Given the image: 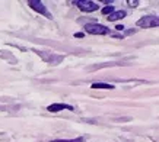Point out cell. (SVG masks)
Listing matches in <instances>:
<instances>
[{
  "instance_id": "obj_5",
  "label": "cell",
  "mask_w": 159,
  "mask_h": 142,
  "mask_svg": "<svg viewBox=\"0 0 159 142\" xmlns=\"http://www.w3.org/2000/svg\"><path fill=\"white\" fill-rule=\"evenodd\" d=\"M73 110L72 106H69V104H64V103H53V104H50L48 107H47V110L48 112H60V110Z\"/></svg>"
},
{
  "instance_id": "obj_7",
  "label": "cell",
  "mask_w": 159,
  "mask_h": 142,
  "mask_svg": "<svg viewBox=\"0 0 159 142\" xmlns=\"http://www.w3.org/2000/svg\"><path fill=\"white\" fill-rule=\"evenodd\" d=\"M92 89H105V90H112L114 86L112 84H107V83H93Z\"/></svg>"
},
{
  "instance_id": "obj_6",
  "label": "cell",
  "mask_w": 159,
  "mask_h": 142,
  "mask_svg": "<svg viewBox=\"0 0 159 142\" xmlns=\"http://www.w3.org/2000/svg\"><path fill=\"white\" fill-rule=\"evenodd\" d=\"M125 12L124 10H118V12H114V13H111L110 16H108V20H111V22H114V20H118V19H123V18H125Z\"/></svg>"
},
{
  "instance_id": "obj_8",
  "label": "cell",
  "mask_w": 159,
  "mask_h": 142,
  "mask_svg": "<svg viewBox=\"0 0 159 142\" xmlns=\"http://www.w3.org/2000/svg\"><path fill=\"white\" fill-rule=\"evenodd\" d=\"M83 138H75V139H54L51 142H83Z\"/></svg>"
},
{
  "instance_id": "obj_11",
  "label": "cell",
  "mask_w": 159,
  "mask_h": 142,
  "mask_svg": "<svg viewBox=\"0 0 159 142\" xmlns=\"http://www.w3.org/2000/svg\"><path fill=\"white\" fill-rule=\"evenodd\" d=\"M75 36H76V38H83V33L82 32H77V33H75Z\"/></svg>"
},
{
  "instance_id": "obj_10",
  "label": "cell",
  "mask_w": 159,
  "mask_h": 142,
  "mask_svg": "<svg viewBox=\"0 0 159 142\" xmlns=\"http://www.w3.org/2000/svg\"><path fill=\"white\" fill-rule=\"evenodd\" d=\"M127 3H129V5H130V7H136V6L139 5V2H137V0H134V2H133V0H129V2H127Z\"/></svg>"
},
{
  "instance_id": "obj_12",
  "label": "cell",
  "mask_w": 159,
  "mask_h": 142,
  "mask_svg": "<svg viewBox=\"0 0 159 142\" xmlns=\"http://www.w3.org/2000/svg\"><path fill=\"white\" fill-rule=\"evenodd\" d=\"M116 29H117V31H123V29H124V26H121V25H117Z\"/></svg>"
},
{
  "instance_id": "obj_3",
  "label": "cell",
  "mask_w": 159,
  "mask_h": 142,
  "mask_svg": "<svg viewBox=\"0 0 159 142\" xmlns=\"http://www.w3.org/2000/svg\"><path fill=\"white\" fill-rule=\"evenodd\" d=\"M76 6L83 12H95V10L99 9V6L95 3V2H91V0H77L75 2Z\"/></svg>"
},
{
  "instance_id": "obj_4",
  "label": "cell",
  "mask_w": 159,
  "mask_h": 142,
  "mask_svg": "<svg viewBox=\"0 0 159 142\" xmlns=\"http://www.w3.org/2000/svg\"><path fill=\"white\" fill-rule=\"evenodd\" d=\"M28 5H29V7H31L32 10H35V12H38V13L47 16L48 19H51V15L48 13V10L45 9V6H44L43 2H39V0H29Z\"/></svg>"
},
{
  "instance_id": "obj_1",
  "label": "cell",
  "mask_w": 159,
  "mask_h": 142,
  "mask_svg": "<svg viewBox=\"0 0 159 142\" xmlns=\"http://www.w3.org/2000/svg\"><path fill=\"white\" fill-rule=\"evenodd\" d=\"M85 29H86L88 33H92V35H107V33H110V29L99 23H88L85 25Z\"/></svg>"
},
{
  "instance_id": "obj_9",
  "label": "cell",
  "mask_w": 159,
  "mask_h": 142,
  "mask_svg": "<svg viewBox=\"0 0 159 142\" xmlns=\"http://www.w3.org/2000/svg\"><path fill=\"white\" fill-rule=\"evenodd\" d=\"M101 12H102V15H108L110 16L111 13H114V6H105Z\"/></svg>"
},
{
  "instance_id": "obj_2",
  "label": "cell",
  "mask_w": 159,
  "mask_h": 142,
  "mask_svg": "<svg viewBox=\"0 0 159 142\" xmlns=\"http://www.w3.org/2000/svg\"><path fill=\"white\" fill-rule=\"evenodd\" d=\"M137 26L140 28H155L159 26V18L158 16H145L137 20Z\"/></svg>"
}]
</instances>
